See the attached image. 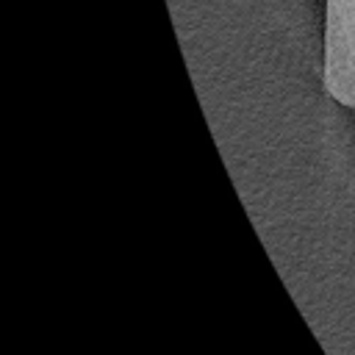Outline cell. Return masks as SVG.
<instances>
[{
  "label": "cell",
  "mask_w": 355,
  "mask_h": 355,
  "mask_svg": "<svg viewBox=\"0 0 355 355\" xmlns=\"http://www.w3.org/2000/svg\"><path fill=\"white\" fill-rule=\"evenodd\" d=\"M327 94L355 108V0H327L324 6V61Z\"/></svg>",
  "instance_id": "1"
}]
</instances>
